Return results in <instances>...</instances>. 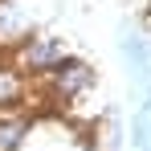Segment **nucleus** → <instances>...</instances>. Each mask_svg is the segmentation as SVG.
I'll use <instances>...</instances> for the list:
<instances>
[{
	"label": "nucleus",
	"mask_w": 151,
	"mask_h": 151,
	"mask_svg": "<svg viewBox=\"0 0 151 151\" xmlns=\"http://www.w3.org/2000/svg\"><path fill=\"white\" fill-rule=\"evenodd\" d=\"M86 82H90V70H86V65H70L65 78H61V90H65V94H74V90H82Z\"/></svg>",
	"instance_id": "1"
},
{
	"label": "nucleus",
	"mask_w": 151,
	"mask_h": 151,
	"mask_svg": "<svg viewBox=\"0 0 151 151\" xmlns=\"http://www.w3.org/2000/svg\"><path fill=\"white\" fill-rule=\"evenodd\" d=\"M25 135V123H0V151H12Z\"/></svg>",
	"instance_id": "2"
},
{
	"label": "nucleus",
	"mask_w": 151,
	"mask_h": 151,
	"mask_svg": "<svg viewBox=\"0 0 151 151\" xmlns=\"http://www.w3.org/2000/svg\"><path fill=\"white\" fill-rule=\"evenodd\" d=\"M17 94H21V82L12 74H0V102H12Z\"/></svg>",
	"instance_id": "3"
},
{
	"label": "nucleus",
	"mask_w": 151,
	"mask_h": 151,
	"mask_svg": "<svg viewBox=\"0 0 151 151\" xmlns=\"http://www.w3.org/2000/svg\"><path fill=\"white\" fill-rule=\"evenodd\" d=\"M57 45H37V49H29V61H53V57H57Z\"/></svg>",
	"instance_id": "4"
}]
</instances>
